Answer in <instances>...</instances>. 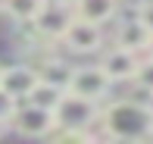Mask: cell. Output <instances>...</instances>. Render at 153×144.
<instances>
[{
	"label": "cell",
	"mask_w": 153,
	"mask_h": 144,
	"mask_svg": "<svg viewBox=\"0 0 153 144\" xmlns=\"http://www.w3.org/2000/svg\"><path fill=\"white\" fill-rule=\"evenodd\" d=\"M150 94V97H147V104H144V107H147V113H150V119H153V91H147Z\"/></svg>",
	"instance_id": "cell-17"
},
{
	"label": "cell",
	"mask_w": 153,
	"mask_h": 144,
	"mask_svg": "<svg viewBox=\"0 0 153 144\" xmlns=\"http://www.w3.org/2000/svg\"><path fill=\"white\" fill-rule=\"evenodd\" d=\"M134 85L141 88V91H153V57L147 60H137V66H134Z\"/></svg>",
	"instance_id": "cell-14"
},
{
	"label": "cell",
	"mask_w": 153,
	"mask_h": 144,
	"mask_svg": "<svg viewBox=\"0 0 153 144\" xmlns=\"http://www.w3.org/2000/svg\"><path fill=\"white\" fill-rule=\"evenodd\" d=\"M38 81V72L31 69L28 63H19V66H3V75H0V88H3L10 97L16 100H25L28 91Z\"/></svg>",
	"instance_id": "cell-7"
},
{
	"label": "cell",
	"mask_w": 153,
	"mask_h": 144,
	"mask_svg": "<svg viewBox=\"0 0 153 144\" xmlns=\"http://www.w3.org/2000/svg\"><path fill=\"white\" fill-rule=\"evenodd\" d=\"M41 6H44V0H3L6 16H10L13 22H19V25H28L31 19L38 16Z\"/></svg>",
	"instance_id": "cell-13"
},
{
	"label": "cell",
	"mask_w": 153,
	"mask_h": 144,
	"mask_svg": "<svg viewBox=\"0 0 153 144\" xmlns=\"http://www.w3.org/2000/svg\"><path fill=\"white\" fill-rule=\"evenodd\" d=\"M53 119H56V125L75 128V132H88V128L97 125L100 110H97L94 100H85V97H78L72 91H62L59 104L53 107Z\"/></svg>",
	"instance_id": "cell-2"
},
{
	"label": "cell",
	"mask_w": 153,
	"mask_h": 144,
	"mask_svg": "<svg viewBox=\"0 0 153 144\" xmlns=\"http://www.w3.org/2000/svg\"><path fill=\"white\" fill-rule=\"evenodd\" d=\"M150 38H153V35L137 22V16H134V19H128V22H119L116 44L125 47V50H131V53H144V50H147V44H150Z\"/></svg>",
	"instance_id": "cell-10"
},
{
	"label": "cell",
	"mask_w": 153,
	"mask_h": 144,
	"mask_svg": "<svg viewBox=\"0 0 153 144\" xmlns=\"http://www.w3.org/2000/svg\"><path fill=\"white\" fill-rule=\"evenodd\" d=\"M109 85H113V81L106 78V72H103L100 66H81V69L75 66L66 91H72V94H78V97L97 104V100H103L109 94Z\"/></svg>",
	"instance_id": "cell-4"
},
{
	"label": "cell",
	"mask_w": 153,
	"mask_h": 144,
	"mask_svg": "<svg viewBox=\"0 0 153 144\" xmlns=\"http://www.w3.org/2000/svg\"><path fill=\"white\" fill-rule=\"evenodd\" d=\"M62 44H66V50L72 53H97L103 44V31L97 22H85V19H75L66 25V31H62Z\"/></svg>",
	"instance_id": "cell-5"
},
{
	"label": "cell",
	"mask_w": 153,
	"mask_h": 144,
	"mask_svg": "<svg viewBox=\"0 0 153 144\" xmlns=\"http://www.w3.org/2000/svg\"><path fill=\"white\" fill-rule=\"evenodd\" d=\"M0 75H3V66H0Z\"/></svg>",
	"instance_id": "cell-21"
},
{
	"label": "cell",
	"mask_w": 153,
	"mask_h": 144,
	"mask_svg": "<svg viewBox=\"0 0 153 144\" xmlns=\"http://www.w3.org/2000/svg\"><path fill=\"white\" fill-rule=\"evenodd\" d=\"M56 3H75V0H56Z\"/></svg>",
	"instance_id": "cell-20"
},
{
	"label": "cell",
	"mask_w": 153,
	"mask_h": 144,
	"mask_svg": "<svg viewBox=\"0 0 153 144\" xmlns=\"http://www.w3.org/2000/svg\"><path fill=\"white\" fill-rule=\"evenodd\" d=\"M16 104H19V100H16V97H10V94L0 88V119H3L6 125H10V116H13V110H16Z\"/></svg>",
	"instance_id": "cell-16"
},
{
	"label": "cell",
	"mask_w": 153,
	"mask_h": 144,
	"mask_svg": "<svg viewBox=\"0 0 153 144\" xmlns=\"http://www.w3.org/2000/svg\"><path fill=\"white\" fill-rule=\"evenodd\" d=\"M59 97H62V88H56V85H50V81H34V88L28 91V104H34V107H44V110H53L59 104Z\"/></svg>",
	"instance_id": "cell-12"
},
{
	"label": "cell",
	"mask_w": 153,
	"mask_h": 144,
	"mask_svg": "<svg viewBox=\"0 0 153 144\" xmlns=\"http://www.w3.org/2000/svg\"><path fill=\"white\" fill-rule=\"evenodd\" d=\"M147 57H153V38H150V44H147Z\"/></svg>",
	"instance_id": "cell-19"
},
{
	"label": "cell",
	"mask_w": 153,
	"mask_h": 144,
	"mask_svg": "<svg viewBox=\"0 0 153 144\" xmlns=\"http://www.w3.org/2000/svg\"><path fill=\"white\" fill-rule=\"evenodd\" d=\"M75 19H85V22H109L119 13V0H75Z\"/></svg>",
	"instance_id": "cell-9"
},
{
	"label": "cell",
	"mask_w": 153,
	"mask_h": 144,
	"mask_svg": "<svg viewBox=\"0 0 153 144\" xmlns=\"http://www.w3.org/2000/svg\"><path fill=\"white\" fill-rule=\"evenodd\" d=\"M72 69L75 66H69L66 60H59V57H44L38 66H34V72H38V78L41 81H50V85H56V88H62L66 91L69 88V78H72Z\"/></svg>",
	"instance_id": "cell-11"
},
{
	"label": "cell",
	"mask_w": 153,
	"mask_h": 144,
	"mask_svg": "<svg viewBox=\"0 0 153 144\" xmlns=\"http://www.w3.org/2000/svg\"><path fill=\"white\" fill-rule=\"evenodd\" d=\"M150 113L144 104H134V100H116L100 113L97 125H103V135L116 141H144L150 128Z\"/></svg>",
	"instance_id": "cell-1"
},
{
	"label": "cell",
	"mask_w": 153,
	"mask_h": 144,
	"mask_svg": "<svg viewBox=\"0 0 153 144\" xmlns=\"http://www.w3.org/2000/svg\"><path fill=\"white\" fill-rule=\"evenodd\" d=\"M137 22L153 35V0H144V3L137 6Z\"/></svg>",
	"instance_id": "cell-15"
},
{
	"label": "cell",
	"mask_w": 153,
	"mask_h": 144,
	"mask_svg": "<svg viewBox=\"0 0 153 144\" xmlns=\"http://www.w3.org/2000/svg\"><path fill=\"white\" fill-rule=\"evenodd\" d=\"M10 125L19 135H25V138H47V132L56 125V119H53V110L34 107L28 100H19L13 116H10Z\"/></svg>",
	"instance_id": "cell-3"
},
{
	"label": "cell",
	"mask_w": 153,
	"mask_h": 144,
	"mask_svg": "<svg viewBox=\"0 0 153 144\" xmlns=\"http://www.w3.org/2000/svg\"><path fill=\"white\" fill-rule=\"evenodd\" d=\"M134 66H137V53H131V50H125V47H109L106 53H103V60H100V69L106 72V78L109 81H125V78H131L134 75Z\"/></svg>",
	"instance_id": "cell-8"
},
{
	"label": "cell",
	"mask_w": 153,
	"mask_h": 144,
	"mask_svg": "<svg viewBox=\"0 0 153 144\" xmlns=\"http://www.w3.org/2000/svg\"><path fill=\"white\" fill-rule=\"evenodd\" d=\"M69 22H72V13H69L66 6L44 0V6L38 10V16L31 19V28L38 31V35L44 38V41H59Z\"/></svg>",
	"instance_id": "cell-6"
},
{
	"label": "cell",
	"mask_w": 153,
	"mask_h": 144,
	"mask_svg": "<svg viewBox=\"0 0 153 144\" xmlns=\"http://www.w3.org/2000/svg\"><path fill=\"white\" fill-rule=\"evenodd\" d=\"M3 135H6V122L0 119V138H3Z\"/></svg>",
	"instance_id": "cell-18"
}]
</instances>
